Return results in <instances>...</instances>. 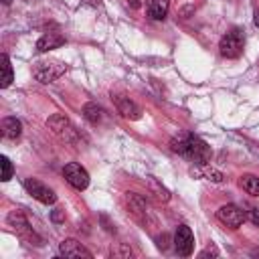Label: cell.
Masks as SVG:
<instances>
[{
    "label": "cell",
    "instance_id": "obj_1",
    "mask_svg": "<svg viewBox=\"0 0 259 259\" xmlns=\"http://www.w3.org/2000/svg\"><path fill=\"white\" fill-rule=\"evenodd\" d=\"M210 154H212L210 152V146L204 140H200L198 136L186 134V148H184V154L182 156H186L188 160H192L198 166H204V164L210 162Z\"/></svg>",
    "mask_w": 259,
    "mask_h": 259
},
{
    "label": "cell",
    "instance_id": "obj_2",
    "mask_svg": "<svg viewBox=\"0 0 259 259\" xmlns=\"http://www.w3.org/2000/svg\"><path fill=\"white\" fill-rule=\"evenodd\" d=\"M243 47H245V36H243V32H241L239 28H233V30H229L227 34H223V38H221V42H219V51H221V55L227 57V59H237V57H241Z\"/></svg>",
    "mask_w": 259,
    "mask_h": 259
},
{
    "label": "cell",
    "instance_id": "obj_3",
    "mask_svg": "<svg viewBox=\"0 0 259 259\" xmlns=\"http://www.w3.org/2000/svg\"><path fill=\"white\" fill-rule=\"evenodd\" d=\"M65 71H67V65L63 61H40L34 65L32 75L40 83H53L61 75H65Z\"/></svg>",
    "mask_w": 259,
    "mask_h": 259
},
{
    "label": "cell",
    "instance_id": "obj_4",
    "mask_svg": "<svg viewBox=\"0 0 259 259\" xmlns=\"http://www.w3.org/2000/svg\"><path fill=\"white\" fill-rule=\"evenodd\" d=\"M47 125H49V130H51L57 138H61V140H65V142H69V144H75V142L79 140V134H77V130L73 127V123H71L65 115H61V113L51 115V117L47 119Z\"/></svg>",
    "mask_w": 259,
    "mask_h": 259
},
{
    "label": "cell",
    "instance_id": "obj_5",
    "mask_svg": "<svg viewBox=\"0 0 259 259\" xmlns=\"http://www.w3.org/2000/svg\"><path fill=\"white\" fill-rule=\"evenodd\" d=\"M217 219H219L223 225L231 227V229H239V227L245 223L247 212H245L241 206H237V204H223V206L217 210Z\"/></svg>",
    "mask_w": 259,
    "mask_h": 259
},
{
    "label": "cell",
    "instance_id": "obj_6",
    "mask_svg": "<svg viewBox=\"0 0 259 259\" xmlns=\"http://www.w3.org/2000/svg\"><path fill=\"white\" fill-rule=\"evenodd\" d=\"M63 176H65V180H67L73 188H77V190H85V188L89 186V174H87V170H85L81 164H77V162H69V164L63 168Z\"/></svg>",
    "mask_w": 259,
    "mask_h": 259
},
{
    "label": "cell",
    "instance_id": "obj_7",
    "mask_svg": "<svg viewBox=\"0 0 259 259\" xmlns=\"http://www.w3.org/2000/svg\"><path fill=\"white\" fill-rule=\"evenodd\" d=\"M24 188L32 198H36L42 204H53L57 200V194L53 192V188H49L45 182H40L36 178H26L24 180Z\"/></svg>",
    "mask_w": 259,
    "mask_h": 259
},
{
    "label": "cell",
    "instance_id": "obj_8",
    "mask_svg": "<svg viewBox=\"0 0 259 259\" xmlns=\"http://www.w3.org/2000/svg\"><path fill=\"white\" fill-rule=\"evenodd\" d=\"M174 249H176V253L182 255V257L192 255V249H194V237H192L190 227H186V225H178V229H176V233H174Z\"/></svg>",
    "mask_w": 259,
    "mask_h": 259
},
{
    "label": "cell",
    "instance_id": "obj_9",
    "mask_svg": "<svg viewBox=\"0 0 259 259\" xmlns=\"http://www.w3.org/2000/svg\"><path fill=\"white\" fill-rule=\"evenodd\" d=\"M6 221H8V225L16 231V235H20L22 239H26V241H32V239H34V233H32V229H30L26 217L22 214V210H12Z\"/></svg>",
    "mask_w": 259,
    "mask_h": 259
},
{
    "label": "cell",
    "instance_id": "obj_10",
    "mask_svg": "<svg viewBox=\"0 0 259 259\" xmlns=\"http://www.w3.org/2000/svg\"><path fill=\"white\" fill-rule=\"evenodd\" d=\"M113 103L117 107V113H121L125 119H140L142 117V107L138 103H134L130 97L125 95H115Z\"/></svg>",
    "mask_w": 259,
    "mask_h": 259
},
{
    "label": "cell",
    "instance_id": "obj_11",
    "mask_svg": "<svg viewBox=\"0 0 259 259\" xmlns=\"http://www.w3.org/2000/svg\"><path fill=\"white\" fill-rule=\"evenodd\" d=\"M59 253L65 257H87L91 259V251H87L77 239H65L59 245Z\"/></svg>",
    "mask_w": 259,
    "mask_h": 259
},
{
    "label": "cell",
    "instance_id": "obj_12",
    "mask_svg": "<svg viewBox=\"0 0 259 259\" xmlns=\"http://www.w3.org/2000/svg\"><path fill=\"white\" fill-rule=\"evenodd\" d=\"M170 8V0H146V12L154 20H164Z\"/></svg>",
    "mask_w": 259,
    "mask_h": 259
},
{
    "label": "cell",
    "instance_id": "obj_13",
    "mask_svg": "<svg viewBox=\"0 0 259 259\" xmlns=\"http://www.w3.org/2000/svg\"><path fill=\"white\" fill-rule=\"evenodd\" d=\"M65 45V36L61 34H55V32H49V34H42L38 40H36V51L38 53H47V51H53V49H59Z\"/></svg>",
    "mask_w": 259,
    "mask_h": 259
},
{
    "label": "cell",
    "instance_id": "obj_14",
    "mask_svg": "<svg viewBox=\"0 0 259 259\" xmlns=\"http://www.w3.org/2000/svg\"><path fill=\"white\" fill-rule=\"evenodd\" d=\"M0 127H2V136L8 138V140H16L22 134V123L16 117H4Z\"/></svg>",
    "mask_w": 259,
    "mask_h": 259
},
{
    "label": "cell",
    "instance_id": "obj_15",
    "mask_svg": "<svg viewBox=\"0 0 259 259\" xmlns=\"http://www.w3.org/2000/svg\"><path fill=\"white\" fill-rule=\"evenodd\" d=\"M127 202H130V210L136 217H140V219L148 217V204H146V200L142 196H138L134 192H127Z\"/></svg>",
    "mask_w": 259,
    "mask_h": 259
},
{
    "label": "cell",
    "instance_id": "obj_16",
    "mask_svg": "<svg viewBox=\"0 0 259 259\" xmlns=\"http://www.w3.org/2000/svg\"><path fill=\"white\" fill-rule=\"evenodd\" d=\"M103 113H105L103 107L97 105V103H93V101H89V103L83 105V115H85V119L91 121V123H99V121L103 119Z\"/></svg>",
    "mask_w": 259,
    "mask_h": 259
},
{
    "label": "cell",
    "instance_id": "obj_17",
    "mask_svg": "<svg viewBox=\"0 0 259 259\" xmlns=\"http://www.w3.org/2000/svg\"><path fill=\"white\" fill-rule=\"evenodd\" d=\"M241 186L247 194L251 196H259V176H253V174H245L241 176Z\"/></svg>",
    "mask_w": 259,
    "mask_h": 259
},
{
    "label": "cell",
    "instance_id": "obj_18",
    "mask_svg": "<svg viewBox=\"0 0 259 259\" xmlns=\"http://www.w3.org/2000/svg\"><path fill=\"white\" fill-rule=\"evenodd\" d=\"M0 67H2V83H0V87L6 89V87L12 83V79H14V75H12V65H10L8 55H2V57H0Z\"/></svg>",
    "mask_w": 259,
    "mask_h": 259
},
{
    "label": "cell",
    "instance_id": "obj_19",
    "mask_svg": "<svg viewBox=\"0 0 259 259\" xmlns=\"http://www.w3.org/2000/svg\"><path fill=\"white\" fill-rule=\"evenodd\" d=\"M190 174H192V176H204L206 180H212V182H223V180H225L223 172H219V170H212V168H206V164H204L202 168L190 170Z\"/></svg>",
    "mask_w": 259,
    "mask_h": 259
},
{
    "label": "cell",
    "instance_id": "obj_20",
    "mask_svg": "<svg viewBox=\"0 0 259 259\" xmlns=\"http://www.w3.org/2000/svg\"><path fill=\"white\" fill-rule=\"evenodd\" d=\"M148 184H150V190H152V194H156V198L160 200V202H166V200H170V192L156 180V178H148Z\"/></svg>",
    "mask_w": 259,
    "mask_h": 259
},
{
    "label": "cell",
    "instance_id": "obj_21",
    "mask_svg": "<svg viewBox=\"0 0 259 259\" xmlns=\"http://www.w3.org/2000/svg\"><path fill=\"white\" fill-rule=\"evenodd\" d=\"M0 166H2V182H8L12 178V164L6 156H0Z\"/></svg>",
    "mask_w": 259,
    "mask_h": 259
},
{
    "label": "cell",
    "instance_id": "obj_22",
    "mask_svg": "<svg viewBox=\"0 0 259 259\" xmlns=\"http://www.w3.org/2000/svg\"><path fill=\"white\" fill-rule=\"evenodd\" d=\"M208 255H210V257H219V249H217L212 243H210L206 249H202V251L198 253V257H200V259H204V257H208Z\"/></svg>",
    "mask_w": 259,
    "mask_h": 259
},
{
    "label": "cell",
    "instance_id": "obj_23",
    "mask_svg": "<svg viewBox=\"0 0 259 259\" xmlns=\"http://www.w3.org/2000/svg\"><path fill=\"white\" fill-rule=\"evenodd\" d=\"M245 212H247V217L251 219V223L259 227V208H255V206H251V208H249V210H245Z\"/></svg>",
    "mask_w": 259,
    "mask_h": 259
},
{
    "label": "cell",
    "instance_id": "obj_24",
    "mask_svg": "<svg viewBox=\"0 0 259 259\" xmlns=\"http://www.w3.org/2000/svg\"><path fill=\"white\" fill-rule=\"evenodd\" d=\"M63 219H65V217H63L61 208H55V210H53V221H55V223H61Z\"/></svg>",
    "mask_w": 259,
    "mask_h": 259
},
{
    "label": "cell",
    "instance_id": "obj_25",
    "mask_svg": "<svg viewBox=\"0 0 259 259\" xmlns=\"http://www.w3.org/2000/svg\"><path fill=\"white\" fill-rule=\"evenodd\" d=\"M253 22H255V26H259V10L255 12V16H253Z\"/></svg>",
    "mask_w": 259,
    "mask_h": 259
},
{
    "label": "cell",
    "instance_id": "obj_26",
    "mask_svg": "<svg viewBox=\"0 0 259 259\" xmlns=\"http://www.w3.org/2000/svg\"><path fill=\"white\" fill-rule=\"evenodd\" d=\"M10 2H12V0H2V4H6V6H8Z\"/></svg>",
    "mask_w": 259,
    "mask_h": 259
},
{
    "label": "cell",
    "instance_id": "obj_27",
    "mask_svg": "<svg viewBox=\"0 0 259 259\" xmlns=\"http://www.w3.org/2000/svg\"><path fill=\"white\" fill-rule=\"evenodd\" d=\"M253 255H259V249H257V251H253Z\"/></svg>",
    "mask_w": 259,
    "mask_h": 259
}]
</instances>
